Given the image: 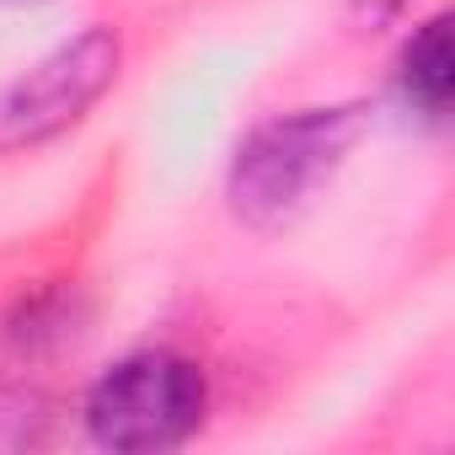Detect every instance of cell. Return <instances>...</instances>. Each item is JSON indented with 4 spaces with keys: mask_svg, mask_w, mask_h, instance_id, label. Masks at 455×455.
Wrapping results in <instances>:
<instances>
[{
    "mask_svg": "<svg viewBox=\"0 0 455 455\" xmlns=\"http://www.w3.org/2000/svg\"><path fill=\"white\" fill-rule=\"evenodd\" d=\"M209 407V386L193 359L172 348H145L118 359L86 396V428L102 450H172L182 444Z\"/></svg>",
    "mask_w": 455,
    "mask_h": 455,
    "instance_id": "6da1fadb",
    "label": "cell"
},
{
    "mask_svg": "<svg viewBox=\"0 0 455 455\" xmlns=\"http://www.w3.org/2000/svg\"><path fill=\"white\" fill-rule=\"evenodd\" d=\"M359 134V108H306L263 124L231 166V204L252 225H274L306 204V193L343 161Z\"/></svg>",
    "mask_w": 455,
    "mask_h": 455,
    "instance_id": "7a4b0ae2",
    "label": "cell"
},
{
    "mask_svg": "<svg viewBox=\"0 0 455 455\" xmlns=\"http://www.w3.org/2000/svg\"><path fill=\"white\" fill-rule=\"evenodd\" d=\"M118 76V38L108 28L81 33L76 44L38 60L28 76L0 86V150H22L65 134Z\"/></svg>",
    "mask_w": 455,
    "mask_h": 455,
    "instance_id": "3957f363",
    "label": "cell"
},
{
    "mask_svg": "<svg viewBox=\"0 0 455 455\" xmlns=\"http://www.w3.org/2000/svg\"><path fill=\"white\" fill-rule=\"evenodd\" d=\"M396 92L407 108H418L423 118H444L450 113V92H455V60H450V22L434 17L407 49H402V70H396Z\"/></svg>",
    "mask_w": 455,
    "mask_h": 455,
    "instance_id": "277c9868",
    "label": "cell"
},
{
    "mask_svg": "<svg viewBox=\"0 0 455 455\" xmlns=\"http://www.w3.org/2000/svg\"><path fill=\"white\" fill-rule=\"evenodd\" d=\"M364 6H370V17H391V12L402 6V0H364Z\"/></svg>",
    "mask_w": 455,
    "mask_h": 455,
    "instance_id": "5b68a950",
    "label": "cell"
},
{
    "mask_svg": "<svg viewBox=\"0 0 455 455\" xmlns=\"http://www.w3.org/2000/svg\"><path fill=\"white\" fill-rule=\"evenodd\" d=\"M6 6H22V0H6Z\"/></svg>",
    "mask_w": 455,
    "mask_h": 455,
    "instance_id": "8992f818",
    "label": "cell"
}]
</instances>
